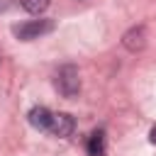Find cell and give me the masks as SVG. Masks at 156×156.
Listing matches in <instances>:
<instances>
[{"label": "cell", "instance_id": "1", "mask_svg": "<svg viewBox=\"0 0 156 156\" xmlns=\"http://www.w3.org/2000/svg\"><path fill=\"white\" fill-rule=\"evenodd\" d=\"M54 20H29L24 24H17L12 27V34L20 39V41H32V39H39L49 32H54Z\"/></svg>", "mask_w": 156, "mask_h": 156}, {"label": "cell", "instance_id": "2", "mask_svg": "<svg viewBox=\"0 0 156 156\" xmlns=\"http://www.w3.org/2000/svg\"><path fill=\"white\" fill-rule=\"evenodd\" d=\"M56 88L63 98H76L78 90H80V76H78V68L76 66H61L58 73H56Z\"/></svg>", "mask_w": 156, "mask_h": 156}, {"label": "cell", "instance_id": "3", "mask_svg": "<svg viewBox=\"0 0 156 156\" xmlns=\"http://www.w3.org/2000/svg\"><path fill=\"white\" fill-rule=\"evenodd\" d=\"M73 129H76V119L68 112H54V119H51V127H49V132L54 136L66 139V136L73 134Z\"/></svg>", "mask_w": 156, "mask_h": 156}, {"label": "cell", "instance_id": "4", "mask_svg": "<svg viewBox=\"0 0 156 156\" xmlns=\"http://www.w3.org/2000/svg\"><path fill=\"white\" fill-rule=\"evenodd\" d=\"M27 119H29V124H32L34 129H39V132H49L51 119H54V112H51V110H46L44 105H37V107H32V110H29Z\"/></svg>", "mask_w": 156, "mask_h": 156}, {"label": "cell", "instance_id": "5", "mask_svg": "<svg viewBox=\"0 0 156 156\" xmlns=\"http://www.w3.org/2000/svg\"><path fill=\"white\" fill-rule=\"evenodd\" d=\"M122 44H124V49H129V51L144 49V44H146V32H144V27H132V29L122 37Z\"/></svg>", "mask_w": 156, "mask_h": 156}, {"label": "cell", "instance_id": "6", "mask_svg": "<svg viewBox=\"0 0 156 156\" xmlns=\"http://www.w3.org/2000/svg\"><path fill=\"white\" fill-rule=\"evenodd\" d=\"M88 156H105V132L102 129H95L90 136H88Z\"/></svg>", "mask_w": 156, "mask_h": 156}, {"label": "cell", "instance_id": "7", "mask_svg": "<svg viewBox=\"0 0 156 156\" xmlns=\"http://www.w3.org/2000/svg\"><path fill=\"white\" fill-rule=\"evenodd\" d=\"M20 5H22L27 12H32V15H41V12L51 5V0H20Z\"/></svg>", "mask_w": 156, "mask_h": 156}, {"label": "cell", "instance_id": "8", "mask_svg": "<svg viewBox=\"0 0 156 156\" xmlns=\"http://www.w3.org/2000/svg\"><path fill=\"white\" fill-rule=\"evenodd\" d=\"M149 141H151V144H156V124H154V127H151V132H149Z\"/></svg>", "mask_w": 156, "mask_h": 156}]
</instances>
